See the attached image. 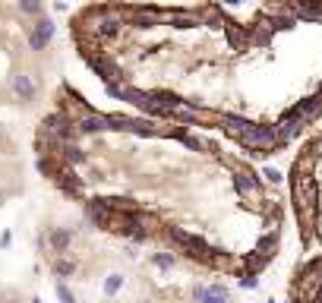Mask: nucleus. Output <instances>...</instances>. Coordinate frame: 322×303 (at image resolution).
Returning <instances> with one entry per match:
<instances>
[{
    "label": "nucleus",
    "instance_id": "nucleus-4",
    "mask_svg": "<svg viewBox=\"0 0 322 303\" xmlns=\"http://www.w3.org/2000/svg\"><path fill=\"white\" fill-rule=\"evenodd\" d=\"M67 243H70V231H54V234H51V246H54L57 253H63Z\"/></svg>",
    "mask_w": 322,
    "mask_h": 303
},
{
    "label": "nucleus",
    "instance_id": "nucleus-9",
    "mask_svg": "<svg viewBox=\"0 0 322 303\" xmlns=\"http://www.w3.org/2000/svg\"><path fill=\"white\" fill-rule=\"evenodd\" d=\"M57 275H73V262H57Z\"/></svg>",
    "mask_w": 322,
    "mask_h": 303
},
{
    "label": "nucleus",
    "instance_id": "nucleus-1",
    "mask_svg": "<svg viewBox=\"0 0 322 303\" xmlns=\"http://www.w3.org/2000/svg\"><path fill=\"white\" fill-rule=\"evenodd\" d=\"M170 237H174L183 250H189V256H193V259H202V262L212 259V256H208V253H212V250H208V243L199 240V237H193L189 231H183V227H170Z\"/></svg>",
    "mask_w": 322,
    "mask_h": 303
},
{
    "label": "nucleus",
    "instance_id": "nucleus-6",
    "mask_svg": "<svg viewBox=\"0 0 322 303\" xmlns=\"http://www.w3.org/2000/svg\"><path fill=\"white\" fill-rule=\"evenodd\" d=\"M120 284H123L120 275H111V278L104 281V291H108V294H117V291H120Z\"/></svg>",
    "mask_w": 322,
    "mask_h": 303
},
{
    "label": "nucleus",
    "instance_id": "nucleus-8",
    "mask_svg": "<svg viewBox=\"0 0 322 303\" xmlns=\"http://www.w3.org/2000/svg\"><path fill=\"white\" fill-rule=\"evenodd\" d=\"M57 297H60L63 303H73V294H70V288H67V284H57Z\"/></svg>",
    "mask_w": 322,
    "mask_h": 303
},
{
    "label": "nucleus",
    "instance_id": "nucleus-11",
    "mask_svg": "<svg viewBox=\"0 0 322 303\" xmlns=\"http://www.w3.org/2000/svg\"><path fill=\"white\" fill-rule=\"evenodd\" d=\"M23 7H26L29 13H38V0H23Z\"/></svg>",
    "mask_w": 322,
    "mask_h": 303
},
{
    "label": "nucleus",
    "instance_id": "nucleus-5",
    "mask_svg": "<svg viewBox=\"0 0 322 303\" xmlns=\"http://www.w3.org/2000/svg\"><path fill=\"white\" fill-rule=\"evenodd\" d=\"M152 262H155L158 269H170V265H174V256H167V253H155V256H152Z\"/></svg>",
    "mask_w": 322,
    "mask_h": 303
},
{
    "label": "nucleus",
    "instance_id": "nucleus-7",
    "mask_svg": "<svg viewBox=\"0 0 322 303\" xmlns=\"http://www.w3.org/2000/svg\"><path fill=\"white\" fill-rule=\"evenodd\" d=\"M16 92H19V95H26V98L32 95V82L26 79V76H19V79H16Z\"/></svg>",
    "mask_w": 322,
    "mask_h": 303
},
{
    "label": "nucleus",
    "instance_id": "nucleus-2",
    "mask_svg": "<svg viewBox=\"0 0 322 303\" xmlns=\"http://www.w3.org/2000/svg\"><path fill=\"white\" fill-rule=\"evenodd\" d=\"M196 300H202V303H224L227 300V288H221V284H215V288H202V294L196 297Z\"/></svg>",
    "mask_w": 322,
    "mask_h": 303
},
{
    "label": "nucleus",
    "instance_id": "nucleus-10",
    "mask_svg": "<svg viewBox=\"0 0 322 303\" xmlns=\"http://www.w3.org/2000/svg\"><path fill=\"white\" fill-rule=\"evenodd\" d=\"M240 284H243V288H256V275H246V278H240Z\"/></svg>",
    "mask_w": 322,
    "mask_h": 303
},
{
    "label": "nucleus",
    "instance_id": "nucleus-3",
    "mask_svg": "<svg viewBox=\"0 0 322 303\" xmlns=\"http://www.w3.org/2000/svg\"><path fill=\"white\" fill-rule=\"evenodd\" d=\"M51 23H41V26H38V32L32 35V48H45V41H48V38H51Z\"/></svg>",
    "mask_w": 322,
    "mask_h": 303
}]
</instances>
